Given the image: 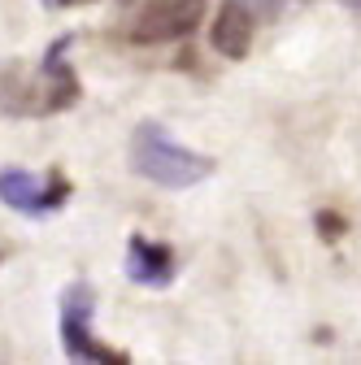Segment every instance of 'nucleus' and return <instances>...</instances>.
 <instances>
[{
  "mask_svg": "<svg viewBox=\"0 0 361 365\" xmlns=\"http://www.w3.org/2000/svg\"><path fill=\"white\" fill-rule=\"evenodd\" d=\"M131 165L135 174H144L148 182H157V187H196L200 178H209L213 161L183 148L178 140H170V135L157 126V122H140L131 135Z\"/></svg>",
  "mask_w": 361,
  "mask_h": 365,
  "instance_id": "obj_1",
  "label": "nucleus"
},
{
  "mask_svg": "<svg viewBox=\"0 0 361 365\" xmlns=\"http://www.w3.org/2000/svg\"><path fill=\"white\" fill-rule=\"evenodd\" d=\"M209 0H148L131 26L135 43H166V39H183L200 26Z\"/></svg>",
  "mask_w": 361,
  "mask_h": 365,
  "instance_id": "obj_2",
  "label": "nucleus"
},
{
  "mask_svg": "<svg viewBox=\"0 0 361 365\" xmlns=\"http://www.w3.org/2000/svg\"><path fill=\"white\" fill-rule=\"evenodd\" d=\"M92 287L87 283H74L66 296H61V344L70 356L78 361H118L113 352H105L92 335Z\"/></svg>",
  "mask_w": 361,
  "mask_h": 365,
  "instance_id": "obj_3",
  "label": "nucleus"
},
{
  "mask_svg": "<svg viewBox=\"0 0 361 365\" xmlns=\"http://www.w3.org/2000/svg\"><path fill=\"white\" fill-rule=\"evenodd\" d=\"M66 182L53 178V182H39L31 178L26 170H5L0 174V200H5L9 209L18 213H31V217H44V213H53L61 200H66Z\"/></svg>",
  "mask_w": 361,
  "mask_h": 365,
  "instance_id": "obj_4",
  "label": "nucleus"
},
{
  "mask_svg": "<svg viewBox=\"0 0 361 365\" xmlns=\"http://www.w3.org/2000/svg\"><path fill=\"white\" fill-rule=\"evenodd\" d=\"M126 274H131V283H140V287H170L174 257H170L166 244H153L144 235H135L126 244Z\"/></svg>",
  "mask_w": 361,
  "mask_h": 365,
  "instance_id": "obj_5",
  "label": "nucleus"
},
{
  "mask_svg": "<svg viewBox=\"0 0 361 365\" xmlns=\"http://www.w3.org/2000/svg\"><path fill=\"white\" fill-rule=\"evenodd\" d=\"M253 14L244 9V5H235V0H227V5L218 9V18H213V26H209V39H213V48L222 53V57H244L248 48H253Z\"/></svg>",
  "mask_w": 361,
  "mask_h": 365,
  "instance_id": "obj_6",
  "label": "nucleus"
},
{
  "mask_svg": "<svg viewBox=\"0 0 361 365\" xmlns=\"http://www.w3.org/2000/svg\"><path fill=\"white\" fill-rule=\"evenodd\" d=\"M235 5H244L253 18H265V14H275V9L283 5V0H235Z\"/></svg>",
  "mask_w": 361,
  "mask_h": 365,
  "instance_id": "obj_7",
  "label": "nucleus"
},
{
  "mask_svg": "<svg viewBox=\"0 0 361 365\" xmlns=\"http://www.w3.org/2000/svg\"><path fill=\"white\" fill-rule=\"evenodd\" d=\"M61 5H87V0H61Z\"/></svg>",
  "mask_w": 361,
  "mask_h": 365,
  "instance_id": "obj_8",
  "label": "nucleus"
},
{
  "mask_svg": "<svg viewBox=\"0 0 361 365\" xmlns=\"http://www.w3.org/2000/svg\"><path fill=\"white\" fill-rule=\"evenodd\" d=\"M344 5H352V9H361V0H344Z\"/></svg>",
  "mask_w": 361,
  "mask_h": 365,
  "instance_id": "obj_9",
  "label": "nucleus"
}]
</instances>
